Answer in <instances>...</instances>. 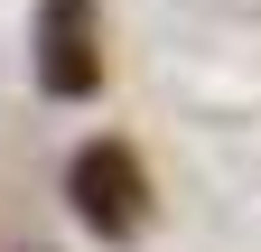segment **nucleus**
<instances>
[{
  "label": "nucleus",
  "instance_id": "f257e3e1",
  "mask_svg": "<svg viewBox=\"0 0 261 252\" xmlns=\"http://www.w3.org/2000/svg\"><path fill=\"white\" fill-rule=\"evenodd\" d=\"M75 215H84L93 234H140V215H149V178H140V159H130L121 140L75 149Z\"/></svg>",
  "mask_w": 261,
  "mask_h": 252
},
{
  "label": "nucleus",
  "instance_id": "f03ea898",
  "mask_svg": "<svg viewBox=\"0 0 261 252\" xmlns=\"http://www.w3.org/2000/svg\"><path fill=\"white\" fill-rule=\"evenodd\" d=\"M38 84L84 103L103 84V38H93V0H47L38 10Z\"/></svg>",
  "mask_w": 261,
  "mask_h": 252
}]
</instances>
